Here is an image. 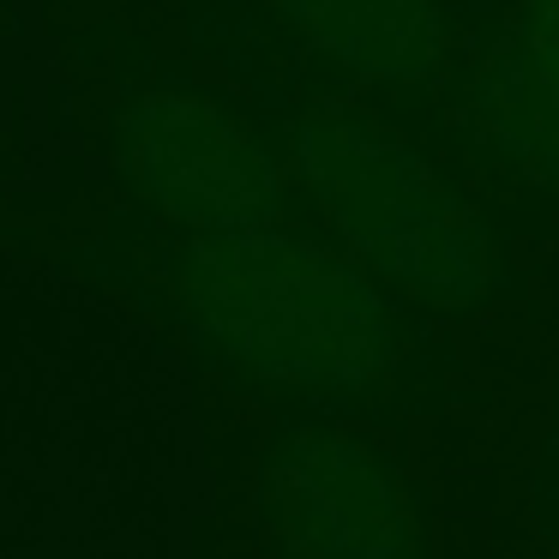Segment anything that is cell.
Segmentation results:
<instances>
[{
  "mask_svg": "<svg viewBox=\"0 0 559 559\" xmlns=\"http://www.w3.org/2000/svg\"><path fill=\"white\" fill-rule=\"evenodd\" d=\"M530 518L542 530L547 554L559 559V403H554V427H547L542 451L530 463Z\"/></svg>",
  "mask_w": 559,
  "mask_h": 559,
  "instance_id": "52a82bcc",
  "label": "cell"
},
{
  "mask_svg": "<svg viewBox=\"0 0 559 559\" xmlns=\"http://www.w3.org/2000/svg\"><path fill=\"white\" fill-rule=\"evenodd\" d=\"M506 0H187V37L223 85L355 109L457 163L451 91Z\"/></svg>",
  "mask_w": 559,
  "mask_h": 559,
  "instance_id": "3957f363",
  "label": "cell"
},
{
  "mask_svg": "<svg viewBox=\"0 0 559 559\" xmlns=\"http://www.w3.org/2000/svg\"><path fill=\"white\" fill-rule=\"evenodd\" d=\"M506 19H511V31H518L523 55L535 61V73H542L559 97V0H506Z\"/></svg>",
  "mask_w": 559,
  "mask_h": 559,
  "instance_id": "8992f818",
  "label": "cell"
},
{
  "mask_svg": "<svg viewBox=\"0 0 559 559\" xmlns=\"http://www.w3.org/2000/svg\"><path fill=\"white\" fill-rule=\"evenodd\" d=\"M109 157L121 205L169 229L313 217L253 103L199 79L187 61H163L139 31L115 43Z\"/></svg>",
  "mask_w": 559,
  "mask_h": 559,
  "instance_id": "277c9868",
  "label": "cell"
},
{
  "mask_svg": "<svg viewBox=\"0 0 559 559\" xmlns=\"http://www.w3.org/2000/svg\"><path fill=\"white\" fill-rule=\"evenodd\" d=\"M253 518L283 559H433L409 463L367 427L271 415Z\"/></svg>",
  "mask_w": 559,
  "mask_h": 559,
  "instance_id": "5b68a950",
  "label": "cell"
},
{
  "mask_svg": "<svg viewBox=\"0 0 559 559\" xmlns=\"http://www.w3.org/2000/svg\"><path fill=\"white\" fill-rule=\"evenodd\" d=\"M73 265L163 319L229 397L265 415L385 433L439 415L457 391L445 325L319 217L169 229L115 205Z\"/></svg>",
  "mask_w": 559,
  "mask_h": 559,
  "instance_id": "6da1fadb",
  "label": "cell"
},
{
  "mask_svg": "<svg viewBox=\"0 0 559 559\" xmlns=\"http://www.w3.org/2000/svg\"><path fill=\"white\" fill-rule=\"evenodd\" d=\"M271 127L307 211L397 295L445 325L523 295L518 241L547 223L355 109L295 103L271 85H229Z\"/></svg>",
  "mask_w": 559,
  "mask_h": 559,
  "instance_id": "7a4b0ae2",
  "label": "cell"
}]
</instances>
